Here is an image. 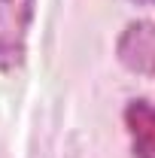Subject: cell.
Instances as JSON below:
<instances>
[{"label":"cell","mask_w":155,"mask_h":158,"mask_svg":"<svg viewBox=\"0 0 155 158\" xmlns=\"http://www.w3.org/2000/svg\"><path fill=\"white\" fill-rule=\"evenodd\" d=\"M37 0H0V70H19L27 55V34Z\"/></svg>","instance_id":"6da1fadb"},{"label":"cell","mask_w":155,"mask_h":158,"mask_svg":"<svg viewBox=\"0 0 155 158\" xmlns=\"http://www.w3.org/2000/svg\"><path fill=\"white\" fill-rule=\"evenodd\" d=\"M116 55L125 70L155 79V21H149V19L131 21L119 34Z\"/></svg>","instance_id":"7a4b0ae2"},{"label":"cell","mask_w":155,"mask_h":158,"mask_svg":"<svg viewBox=\"0 0 155 158\" xmlns=\"http://www.w3.org/2000/svg\"><path fill=\"white\" fill-rule=\"evenodd\" d=\"M125 131L134 158H155V100L137 98L125 106Z\"/></svg>","instance_id":"3957f363"},{"label":"cell","mask_w":155,"mask_h":158,"mask_svg":"<svg viewBox=\"0 0 155 158\" xmlns=\"http://www.w3.org/2000/svg\"><path fill=\"white\" fill-rule=\"evenodd\" d=\"M131 3H137V6H155V0H131Z\"/></svg>","instance_id":"277c9868"}]
</instances>
